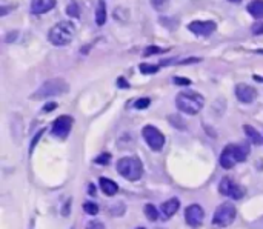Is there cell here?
<instances>
[{
	"label": "cell",
	"mask_w": 263,
	"mask_h": 229,
	"mask_svg": "<svg viewBox=\"0 0 263 229\" xmlns=\"http://www.w3.org/2000/svg\"><path fill=\"white\" fill-rule=\"evenodd\" d=\"M70 91V85L64 78H50L31 96L32 100H44L56 96H64Z\"/></svg>",
	"instance_id": "277c9868"
},
{
	"label": "cell",
	"mask_w": 263,
	"mask_h": 229,
	"mask_svg": "<svg viewBox=\"0 0 263 229\" xmlns=\"http://www.w3.org/2000/svg\"><path fill=\"white\" fill-rule=\"evenodd\" d=\"M236 216H237L236 206L230 202H225L216 210L212 217V224L217 228H226L236 220Z\"/></svg>",
	"instance_id": "8992f818"
},
{
	"label": "cell",
	"mask_w": 263,
	"mask_h": 229,
	"mask_svg": "<svg viewBox=\"0 0 263 229\" xmlns=\"http://www.w3.org/2000/svg\"><path fill=\"white\" fill-rule=\"evenodd\" d=\"M257 52H260V54H263V50H258Z\"/></svg>",
	"instance_id": "d590c367"
},
{
	"label": "cell",
	"mask_w": 263,
	"mask_h": 229,
	"mask_svg": "<svg viewBox=\"0 0 263 229\" xmlns=\"http://www.w3.org/2000/svg\"><path fill=\"white\" fill-rule=\"evenodd\" d=\"M100 190L104 191V194H106V196H110V197H112V196H116L117 192H118V186H117V183L116 182H112L111 178H105V177H102L100 178Z\"/></svg>",
	"instance_id": "9a60e30c"
},
{
	"label": "cell",
	"mask_w": 263,
	"mask_h": 229,
	"mask_svg": "<svg viewBox=\"0 0 263 229\" xmlns=\"http://www.w3.org/2000/svg\"><path fill=\"white\" fill-rule=\"evenodd\" d=\"M145 216H146L148 220L156 222L158 218V210H157L154 204H146L145 206Z\"/></svg>",
	"instance_id": "ffe728a7"
},
{
	"label": "cell",
	"mask_w": 263,
	"mask_h": 229,
	"mask_svg": "<svg viewBox=\"0 0 263 229\" xmlns=\"http://www.w3.org/2000/svg\"><path fill=\"white\" fill-rule=\"evenodd\" d=\"M250 156V146L244 143L238 144H226L225 150L220 154V166L225 170H231L240 162H245Z\"/></svg>",
	"instance_id": "3957f363"
},
{
	"label": "cell",
	"mask_w": 263,
	"mask_h": 229,
	"mask_svg": "<svg viewBox=\"0 0 263 229\" xmlns=\"http://www.w3.org/2000/svg\"><path fill=\"white\" fill-rule=\"evenodd\" d=\"M117 85H118V88H130L128 82H126L125 78H122V77H120V78L117 80Z\"/></svg>",
	"instance_id": "d6a6232c"
},
{
	"label": "cell",
	"mask_w": 263,
	"mask_h": 229,
	"mask_svg": "<svg viewBox=\"0 0 263 229\" xmlns=\"http://www.w3.org/2000/svg\"><path fill=\"white\" fill-rule=\"evenodd\" d=\"M218 192L222 196H226V197H231L234 200H240L242 197L245 196V190L242 188L240 184H237L234 180H231L230 177H225L222 178L220 184H218Z\"/></svg>",
	"instance_id": "ba28073f"
},
{
	"label": "cell",
	"mask_w": 263,
	"mask_h": 229,
	"mask_svg": "<svg viewBox=\"0 0 263 229\" xmlns=\"http://www.w3.org/2000/svg\"><path fill=\"white\" fill-rule=\"evenodd\" d=\"M170 122H171V123H174L177 128H184V124H180V123H178V122H180V118H178L177 116H171V117H170Z\"/></svg>",
	"instance_id": "1f68e13d"
},
{
	"label": "cell",
	"mask_w": 263,
	"mask_h": 229,
	"mask_svg": "<svg viewBox=\"0 0 263 229\" xmlns=\"http://www.w3.org/2000/svg\"><path fill=\"white\" fill-rule=\"evenodd\" d=\"M66 14L72 18H78L80 17V10H78V5L76 2H70L68 6H66Z\"/></svg>",
	"instance_id": "7402d4cb"
},
{
	"label": "cell",
	"mask_w": 263,
	"mask_h": 229,
	"mask_svg": "<svg viewBox=\"0 0 263 229\" xmlns=\"http://www.w3.org/2000/svg\"><path fill=\"white\" fill-rule=\"evenodd\" d=\"M174 83H177V85H191V80L184 77H174Z\"/></svg>",
	"instance_id": "f546056e"
},
{
	"label": "cell",
	"mask_w": 263,
	"mask_h": 229,
	"mask_svg": "<svg viewBox=\"0 0 263 229\" xmlns=\"http://www.w3.org/2000/svg\"><path fill=\"white\" fill-rule=\"evenodd\" d=\"M84 211L90 216H96V214H98V206L94 202H86V203H84Z\"/></svg>",
	"instance_id": "603a6c76"
},
{
	"label": "cell",
	"mask_w": 263,
	"mask_h": 229,
	"mask_svg": "<svg viewBox=\"0 0 263 229\" xmlns=\"http://www.w3.org/2000/svg\"><path fill=\"white\" fill-rule=\"evenodd\" d=\"M85 229H105V224L102 222H98V220H91Z\"/></svg>",
	"instance_id": "484cf974"
},
{
	"label": "cell",
	"mask_w": 263,
	"mask_h": 229,
	"mask_svg": "<svg viewBox=\"0 0 263 229\" xmlns=\"http://www.w3.org/2000/svg\"><path fill=\"white\" fill-rule=\"evenodd\" d=\"M72 117L71 116H60L54 120L52 128H51V134L57 138H66L71 132L72 128Z\"/></svg>",
	"instance_id": "9c48e42d"
},
{
	"label": "cell",
	"mask_w": 263,
	"mask_h": 229,
	"mask_svg": "<svg viewBox=\"0 0 263 229\" xmlns=\"http://www.w3.org/2000/svg\"><path fill=\"white\" fill-rule=\"evenodd\" d=\"M71 229H74V228H71Z\"/></svg>",
	"instance_id": "74e56055"
},
{
	"label": "cell",
	"mask_w": 263,
	"mask_h": 229,
	"mask_svg": "<svg viewBox=\"0 0 263 229\" xmlns=\"http://www.w3.org/2000/svg\"><path fill=\"white\" fill-rule=\"evenodd\" d=\"M244 131H245L248 140H250L252 144H262V143H263V137L260 136V132H258L256 128L251 126V124H244Z\"/></svg>",
	"instance_id": "2e32d148"
},
{
	"label": "cell",
	"mask_w": 263,
	"mask_h": 229,
	"mask_svg": "<svg viewBox=\"0 0 263 229\" xmlns=\"http://www.w3.org/2000/svg\"><path fill=\"white\" fill-rule=\"evenodd\" d=\"M44 132H45V130H40V131H38V134H37V136L32 138V142H31V148H30V152H32V151H34V148H36V143L40 140V137H42V134H44Z\"/></svg>",
	"instance_id": "83f0119b"
},
{
	"label": "cell",
	"mask_w": 263,
	"mask_h": 229,
	"mask_svg": "<svg viewBox=\"0 0 263 229\" xmlns=\"http://www.w3.org/2000/svg\"><path fill=\"white\" fill-rule=\"evenodd\" d=\"M205 105V98L196 91H182L176 97V106L178 111L188 116H196L202 111Z\"/></svg>",
	"instance_id": "6da1fadb"
},
{
	"label": "cell",
	"mask_w": 263,
	"mask_h": 229,
	"mask_svg": "<svg viewBox=\"0 0 263 229\" xmlns=\"http://www.w3.org/2000/svg\"><path fill=\"white\" fill-rule=\"evenodd\" d=\"M137 229H145V228H137Z\"/></svg>",
	"instance_id": "8d00e7d4"
},
{
	"label": "cell",
	"mask_w": 263,
	"mask_h": 229,
	"mask_svg": "<svg viewBox=\"0 0 263 229\" xmlns=\"http://www.w3.org/2000/svg\"><path fill=\"white\" fill-rule=\"evenodd\" d=\"M164 51H165V50L157 48V46H150V48L145 50L144 56H145V57H150V56H152V54H158V52H164Z\"/></svg>",
	"instance_id": "4316f807"
},
{
	"label": "cell",
	"mask_w": 263,
	"mask_h": 229,
	"mask_svg": "<svg viewBox=\"0 0 263 229\" xmlns=\"http://www.w3.org/2000/svg\"><path fill=\"white\" fill-rule=\"evenodd\" d=\"M188 30L200 37H208L217 30V24L212 20H194L188 25Z\"/></svg>",
	"instance_id": "30bf717a"
},
{
	"label": "cell",
	"mask_w": 263,
	"mask_h": 229,
	"mask_svg": "<svg viewBox=\"0 0 263 229\" xmlns=\"http://www.w3.org/2000/svg\"><path fill=\"white\" fill-rule=\"evenodd\" d=\"M150 4L158 12H165L170 8V0H150Z\"/></svg>",
	"instance_id": "d6986e66"
},
{
	"label": "cell",
	"mask_w": 263,
	"mask_h": 229,
	"mask_svg": "<svg viewBox=\"0 0 263 229\" xmlns=\"http://www.w3.org/2000/svg\"><path fill=\"white\" fill-rule=\"evenodd\" d=\"M205 212L200 204H190L185 210V220L191 228H198L204 222Z\"/></svg>",
	"instance_id": "8fae6325"
},
{
	"label": "cell",
	"mask_w": 263,
	"mask_h": 229,
	"mask_svg": "<svg viewBox=\"0 0 263 229\" xmlns=\"http://www.w3.org/2000/svg\"><path fill=\"white\" fill-rule=\"evenodd\" d=\"M230 2H232V4H240L242 0H230Z\"/></svg>",
	"instance_id": "e575fe53"
},
{
	"label": "cell",
	"mask_w": 263,
	"mask_h": 229,
	"mask_svg": "<svg viewBox=\"0 0 263 229\" xmlns=\"http://www.w3.org/2000/svg\"><path fill=\"white\" fill-rule=\"evenodd\" d=\"M62 214H64L65 217H66V216L70 214V200L66 202V204H65V208H64V212H62Z\"/></svg>",
	"instance_id": "836d02e7"
},
{
	"label": "cell",
	"mask_w": 263,
	"mask_h": 229,
	"mask_svg": "<svg viewBox=\"0 0 263 229\" xmlns=\"http://www.w3.org/2000/svg\"><path fill=\"white\" fill-rule=\"evenodd\" d=\"M106 5L104 0H100V2L97 4V8H96V24L98 26H104L105 22H106Z\"/></svg>",
	"instance_id": "ac0fdd59"
},
{
	"label": "cell",
	"mask_w": 263,
	"mask_h": 229,
	"mask_svg": "<svg viewBox=\"0 0 263 229\" xmlns=\"http://www.w3.org/2000/svg\"><path fill=\"white\" fill-rule=\"evenodd\" d=\"M236 97L238 98V102L242 103H252L257 98V90L251 85H246V83H238L236 86Z\"/></svg>",
	"instance_id": "7c38bea8"
},
{
	"label": "cell",
	"mask_w": 263,
	"mask_h": 229,
	"mask_svg": "<svg viewBox=\"0 0 263 229\" xmlns=\"http://www.w3.org/2000/svg\"><path fill=\"white\" fill-rule=\"evenodd\" d=\"M138 70H140L142 74H156L160 70V66L158 65H150V64H142L138 66Z\"/></svg>",
	"instance_id": "44dd1931"
},
{
	"label": "cell",
	"mask_w": 263,
	"mask_h": 229,
	"mask_svg": "<svg viewBox=\"0 0 263 229\" xmlns=\"http://www.w3.org/2000/svg\"><path fill=\"white\" fill-rule=\"evenodd\" d=\"M142 136H144L145 142L148 143V146L152 151H162L165 144V136L162 134L156 126L152 124H146V126L142 130Z\"/></svg>",
	"instance_id": "52a82bcc"
},
{
	"label": "cell",
	"mask_w": 263,
	"mask_h": 229,
	"mask_svg": "<svg viewBox=\"0 0 263 229\" xmlns=\"http://www.w3.org/2000/svg\"><path fill=\"white\" fill-rule=\"evenodd\" d=\"M76 36V25L71 20L57 22L48 32V40L54 46H66L70 45Z\"/></svg>",
	"instance_id": "7a4b0ae2"
},
{
	"label": "cell",
	"mask_w": 263,
	"mask_h": 229,
	"mask_svg": "<svg viewBox=\"0 0 263 229\" xmlns=\"http://www.w3.org/2000/svg\"><path fill=\"white\" fill-rule=\"evenodd\" d=\"M117 172L130 182H136L144 176V164L138 157H124L117 162Z\"/></svg>",
	"instance_id": "5b68a950"
},
{
	"label": "cell",
	"mask_w": 263,
	"mask_h": 229,
	"mask_svg": "<svg viewBox=\"0 0 263 229\" xmlns=\"http://www.w3.org/2000/svg\"><path fill=\"white\" fill-rule=\"evenodd\" d=\"M57 4V0H32L31 12L32 14H45L50 12Z\"/></svg>",
	"instance_id": "4fadbf2b"
},
{
	"label": "cell",
	"mask_w": 263,
	"mask_h": 229,
	"mask_svg": "<svg viewBox=\"0 0 263 229\" xmlns=\"http://www.w3.org/2000/svg\"><path fill=\"white\" fill-rule=\"evenodd\" d=\"M56 108H57V103H54V102L46 103L45 108H44V112H50V111H52V110H56Z\"/></svg>",
	"instance_id": "4dcf8cb0"
},
{
	"label": "cell",
	"mask_w": 263,
	"mask_h": 229,
	"mask_svg": "<svg viewBox=\"0 0 263 229\" xmlns=\"http://www.w3.org/2000/svg\"><path fill=\"white\" fill-rule=\"evenodd\" d=\"M178 208H180L178 198H170L165 203L160 204V214H162V217H164V218H171L177 212Z\"/></svg>",
	"instance_id": "5bb4252c"
},
{
	"label": "cell",
	"mask_w": 263,
	"mask_h": 229,
	"mask_svg": "<svg viewBox=\"0 0 263 229\" xmlns=\"http://www.w3.org/2000/svg\"><path fill=\"white\" fill-rule=\"evenodd\" d=\"M110 160H111V156L108 154V152H105V154H102V156H98V157H96V163L97 164H108L110 163Z\"/></svg>",
	"instance_id": "d4e9b609"
},
{
	"label": "cell",
	"mask_w": 263,
	"mask_h": 229,
	"mask_svg": "<svg viewBox=\"0 0 263 229\" xmlns=\"http://www.w3.org/2000/svg\"><path fill=\"white\" fill-rule=\"evenodd\" d=\"M150 105H151V100H150L148 97H142V98L136 100L134 108H136V110H145V108H148Z\"/></svg>",
	"instance_id": "cb8c5ba5"
},
{
	"label": "cell",
	"mask_w": 263,
	"mask_h": 229,
	"mask_svg": "<svg viewBox=\"0 0 263 229\" xmlns=\"http://www.w3.org/2000/svg\"><path fill=\"white\" fill-rule=\"evenodd\" d=\"M246 10L254 18L257 20L263 18V0H252V2H250Z\"/></svg>",
	"instance_id": "e0dca14e"
},
{
	"label": "cell",
	"mask_w": 263,
	"mask_h": 229,
	"mask_svg": "<svg viewBox=\"0 0 263 229\" xmlns=\"http://www.w3.org/2000/svg\"><path fill=\"white\" fill-rule=\"evenodd\" d=\"M252 34H256V36L263 34V22H257V24L252 26Z\"/></svg>",
	"instance_id": "f1b7e54d"
}]
</instances>
